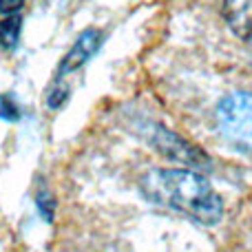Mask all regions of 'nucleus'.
<instances>
[{
    "label": "nucleus",
    "instance_id": "obj_10",
    "mask_svg": "<svg viewBox=\"0 0 252 252\" xmlns=\"http://www.w3.org/2000/svg\"><path fill=\"white\" fill-rule=\"evenodd\" d=\"M25 4V0H0V13L4 18L7 16H16L18 9Z\"/></svg>",
    "mask_w": 252,
    "mask_h": 252
},
{
    "label": "nucleus",
    "instance_id": "obj_6",
    "mask_svg": "<svg viewBox=\"0 0 252 252\" xmlns=\"http://www.w3.org/2000/svg\"><path fill=\"white\" fill-rule=\"evenodd\" d=\"M20 31H22V18L18 16H7L0 20V47L4 51H13L18 47L20 40Z\"/></svg>",
    "mask_w": 252,
    "mask_h": 252
},
{
    "label": "nucleus",
    "instance_id": "obj_4",
    "mask_svg": "<svg viewBox=\"0 0 252 252\" xmlns=\"http://www.w3.org/2000/svg\"><path fill=\"white\" fill-rule=\"evenodd\" d=\"M100 42H102L100 31H97V29H87L73 42L71 51L64 56V60H62V64H60V73H71V71L80 69V66H82L84 62H87L89 58L97 51Z\"/></svg>",
    "mask_w": 252,
    "mask_h": 252
},
{
    "label": "nucleus",
    "instance_id": "obj_3",
    "mask_svg": "<svg viewBox=\"0 0 252 252\" xmlns=\"http://www.w3.org/2000/svg\"><path fill=\"white\" fill-rule=\"evenodd\" d=\"M151 144L161 157H166L168 161H175V164L188 166V168H208L210 166V157L199 146L190 144L182 135L173 133L164 126H155V130L151 135Z\"/></svg>",
    "mask_w": 252,
    "mask_h": 252
},
{
    "label": "nucleus",
    "instance_id": "obj_2",
    "mask_svg": "<svg viewBox=\"0 0 252 252\" xmlns=\"http://www.w3.org/2000/svg\"><path fill=\"white\" fill-rule=\"evenodd\" d=\"M217 128L235 148L252 153V93H230L215 111Z\"/></svg>",
    "mask_w": 252,
    "mask_h": 252
},
{
    "label": "nucleus",
    "instance_id": "obj_7",
    "mask_svg": "<svg viewBox=\"0 0 252 252\" xmlns=\"http://www.w3.org/2000/svg\"><path fill=\"white\" fill-rule=\"evenodd\" d=\"M0 120H7V122H18L20 120V106L16 104L13 95H9V93L0 95Z\"/></svg>",
    "mask_w": 252,
    "mask_h": 252
},
{
    "label": "nucleus",
    "instance_id": "obj_9",
    "mask_svg": "<svg viewBox=\"0 0 252 252\" xmlns=\"http://www.w3.org/2000/svg\"><path fill=\"white\" fill-rule=\"evenodd\" d=\"M66 97H69V89L56 87V89H51V93L47 95V104L51 106V109H60V106L66 102Z\"/></svg>",
    "mask_w": 252,
    "mask_h": 252
},
{
    "label": "nucleus",
    "instance_id": "obj_1",
    "mask_svg": "<svg viewBox=\"0 0 252 252\" xmlns=\"http://www.w3.org/2000/svg\"><path fill=\"white\" fill-rule=\"evenodd\" d=\"M144 197L164 208L177 210L204 226L223 217V199L204 175L190 168H155L139 179Z\"/></svg>",
    "mask_w": 252,
    "mask_h": 252
},
{
    "label": "nucleus",
    "instance_id": "obj_8",
    "mask_svg": "<svg viewBox=\"0 0 252 252\" xmlns=\"http://www.w3.org/2000/svg\"><path fill=\"white\" fill-rule=\"evenodd\" d=\"M35 204H38L40 215L44 217V221H53V210H56V201H53L51 192L47 188H40L35 195Z\"/></svg>",
    "mask_w": 252,
    "mask_h": 252
},
{
    "label": "nucleus",
    "instance_id": "obj_5",
    "mask_svg": "<svg viewBox=\"0 0 252 252\" xmlns=\"http://www.w3.org/2000/svg\"><path fill=\"white\" fill-rule=\"evenodd\" d=\"M223 18L232 33L252 42V0H223Z\"/></svg>",
    "mask_w": 252,
    "mask_h": 252
}]
</instances>
